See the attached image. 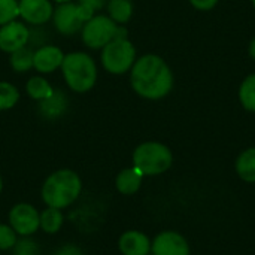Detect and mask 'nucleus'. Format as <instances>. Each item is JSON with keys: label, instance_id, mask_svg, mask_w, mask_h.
I'll return each mask as SVG.
<instances>
[{"label": "nucleus", "instance_id": "1", "mask_svg": "<svg viewBox=\"0 0 255 255\" xmlns=\"http://www.w3.org/2000/svg\"><path fill=\"white\" fill-rule=\"evenodd\" d=\"M131 87L143 99L158 100L166 97L173 88V73L166 61L154 54H148L134 61L131 67Z\"/></svg>", "mask_w": 255, "mask_h": 255}, {"label": "nucleus", "instance_id": "2", "mask_svg": "<svg viewBox=\"0 0 255 255\" xmlns=\"http://www.w3.org/2000/svg\"><path fill=\"white\" fill-rule=\"evenodd\" d=\"M82 182L78 173L61 169L48 176L42 187V200L46 206L63 209L70 206L81 194Z\"/></svg>", "mask_w": 255, "mask_h": 255}, {"label": "nucleus", "instance_id": "3", "mask_svg": "<svg viewBox=\"0 0 255 255\" xmlns=\"http://www.w3.org/2000/svg\"><path fill=\"white\" fill-rule=\"evenodd\" d=\"M61 70L66 84L76 93L91 90L97 81V66L85 52H72L64 55Z\"/></svg>", "mask_w": 255, "mask_h": 255}, {"label": "nucleus", "instance_id": "4", "mask_svg": "<svg viewBox=\"0 0 255 255\" xmlns=\"http://www.w3.org/2000/svg\"><path fill=\"white\" fill-rule=\"evenodd\" d=\"M173 163L172 151L160 142L140 143L133 152V164L143 175H161L170 169Z\"/></svg>", "mask_w": 255, "mask_h": 255}, {"label": "nucleus", "instance_id": "5", "mask_svg": "<svg viewBox=\"0 0 255 255\" xmlns=\"http://www.w3.org/2000/svg\"><path fill=\"white\" fill-rule=\"evenodd\" d=\"M136 61V49L128 39H114L102 48V64L112 75L128 72Z\"/></svg>", "mask_w": 255, "mask_h": 255}, {"label": "nucleus", "instance_id": "6", "mask_svg": "<svg viewBox=\"0 0 255 255\" xmlns=\"http://www.w3.org/2000/svg\"><path fill=\"white\" fill-rule=\"evenodd\" d=\"M118 24L106 15H94L82 27V42L91 48L99 49L112 42L117 36Z\"/></svg>", "mask_w": 255, "mask_h": 255}, {"label": "nucleus", "instance_id": "7", "mask_svg": "<svg viewBox=\"0 0 255 255\" xmlns=\"http://www.w3.org/2000/svg\"><path fill=\"white\" fill-rule=\"evenodd\" d=\"M9 223L16 235L31 236L40 227V214L28 203H19L10 209Z\"/></svg>", "mask_w": 255, "mask_h": 255}, {"label": "nucleus", "instance_id": "8", "mask_svg": "<svg viewBox=\"0 0 255 255\" xmlns=\"http://www.w3.org/2000/svg\"><path fill=\"white\" fill-rule=\"evenodd\" d=\"M52 19L57 31L64 36H72L78 33L79 30H82L85 24V21L81 18L78 3L72 1L58 4V7L52 13Z\"/></svg>", "mask_w": 255, "mask_h": 255}, {"label": "nucleus", "instance_id": "9", "mask_svg": "<svg viewBox=\"0 0 255 255\" xmlns=\"http://www.w3.org/2000/svg\"><path fill=\"white\" fill-rule=\"evenodd\" d=\"M28 28L22 22L10 21L0 27V49L4 52H15L28 43Z\"/></svg>", "mask_w": 255, "mask_h": 255}, {"label": "nucleus", "instance_id": "10", "mask_svg": "<svg viewBox=\"0 0 255 255\" xmlns=\"http://www.w3.org/2000/svg\"><path fill=\"white\" fill-rule=\"evenodd\" d=\"M154 255H190V245L176 232H163L151 244Z\"/></svg>", "mask_w": 255, "mask_h": 255}, {"label": "nucleus", "instance_id": "11", "mask_svg": "<svg viewBox=\"0 0 255 255\" xmlns=\"http://www.w3.org/2000/svg\"><path fill=\"white\" fill-rule=\"evenodd\" d=\"M19 15L24 18V21L40 25L48 22V19L52 16L54 9L49 0H19Z\"/></svg>", "mask_w": 255, "mask_h": 255}, {"label": "nucleus", "instance_id": "12", "mask_svg": "<svg viewBox=\"0 0 255 255\" xmlns=\"http://www.w3.org/2000/svg\"><path fill=\"white\" fill-rule=\"evenodd\" d=\"M64 60V54L60 48L54 45H43L34 51L33 57V67L40 73H51L61 67Z\"/></svg>", "mask_w": 255, "mask_h": 255}, {"label": "nucleus", "instance_id": "13", "mask_svg": "<svg viewBox=\"0 0 255 255\" xmlns=\"http://www.w3.org/2000/svg\"><path fill=\"white\" fill-rule=\"evenodd\" d=\"M118 248L123 255H148L151 251V241L146 235L130 230L121 235Z\"/></svg>", "mask_w": 255, "mask_h": 255}, {"label": "nucleus", "instance_id": "14", "mask_svg": "<svg viewBox=\"0 0 255 255\" xmlns=\"http://www.w3.org/2000/svg\"><path fill=\"white\" fill-rule=\"evenodd\" d=\"M66 108H67V99L61 90H54L48 99L40 100L39 103V112L48 120H55L61 117Z\"/></svg>", "mask_w": 255, "mask_h": 255}, {"label": "nucleus", "instance_id": "15", "mask_svg": "<svg viewBox=\"0 0 255 255\" xmlns=\"http://www.w3.org/2000/svg\"><path fill=\"white\" fill-rule=\"evenodd\" d=\"M142 179L143 173L133 166L120 172V175L115 179V187L121 194H134L140 188Z\"/></svg>", "mask_w": 255, "mask_h": 255}, {"label": "nucleus", "instance_id": "16", "mask_svg": "<svg viewBox=\"0 0 255 255\" xmlns=\"http://www.w3.org/2000/svg\"><path fill=\"white\" fill-rule=\"evenodd\" d=\"M236 172L245 182H255V148L245 149L238 157Z\"/></svg>", "mask_w": 255, "mask_h": 255}, {"label": "nucleus", "instance_id": "17", "mask_svg": "<svg viewBox=\"0 0 255 255\" xmlns=\"http://www.w3.org/2000/svg\"><path fill=\"white\" fill-rule=\"evenodd\" d=\"M108 12L117 24H126L133 15V3L131 0H109Z\"/></svg>", "mask_w": 255, "mask_h": 255}, {"label": "nucleus", "instance_id": "18", "mask_svg": "<svg viewBox=\"0 0 255 255\" xmlns=\"http://www.w3.org/2000/svg\"><path fill=\"white\" fill-rule=\"evenodd\" d=\"M61 226H63V214L60 209L48 206L40 214V229L45 233L54 235L61 229Z\"/></svg>", "mask_w": 255, "mask_h": 255}, {"label": "nucleus", "instance_id": "19", "mask_svg": "<svg viewBox=\"0 0 255 255\" xmlns=\"http://www.w3.org/2000/svg\"><path fill=\"white\" fill-rule=\"evenodd\" d=\"M25 90H27V94L31 99L39 100V102L48 99L52 94V91H54V88L49 85V82L45 78H42V76H33V78H30L28 82H27V85H25Z\"/></svg>", "mask_w": 255, "mask_h": 255}, {"label": "nucleus", "instance_id": "20", "mask_svg": "<svg viewBox=\"0 0 255 255\" xmlns=\"http://www.w3.org/2000/svg\"><path fill=\"white\" fill-rule=\"evenodd\" d=\"M33 57L34 52L30 48L22 46L10 54V66L15 72H27L33 67Z\"/></svg>", "mask_w": 255, "mask_h": 255}, {"label": "nucleus", "instance_id": "21", "mask_svg": "<svg viewBox=\"0 0 255 255\" xmlns=\"http://www.w3.org/2000/svg\"><path fill=\"white\" fill-rule=\"evenodd\" d=\"M239 99L247 111L255 112V73L245 78L239 90Z\"/></svg>", "mask_w": 255, "mask_h": 255}, {"label": "nucleus", "instance_id": "22", "mask_svg": "<svg viewBox=\"0 0 255 255\" xmlns=\"http://www.w3.org/2000/svg\"><path fill=\"white\" fill-rule=\"evenodd\" d=\"M19 93L9 82H0V111H7L16 105Z\"/></svg>", "mask_w": 255, "mask_h": 255}, {"label": "nucleus", "instance_id": "23", "mask_svg": "<svg viewBox=\"0 0 255 255\" xmlns=\"http://www.w3.org/2000/svg\"><path fill=\"white\" fill-rule=\"evenodd\" d=\"M19 15V4L16 0H0V27L13 21Z\"/></svg>", "mask_w": 255, "mask_h": 255}, {"label": "nucleus", "instance_id": "24", "mask_svg": "<svg viewBox=\"0 0 255 255\" xmlns=\"http://www.w3.org/2000/svg\"><path fill=\"white\" fill-rule=\"evenodd\" d=\"M16 244V233L10 226L0 224V250L6 251L13 248Z\"/></svg>", "mask_w": 255, "mask_h": 255}, {"label": "nucleus", "instance_id": "25", "mask_svg": "<svg viewBox=\"0 0 255 255\" xmlns=\"http://www.w3.org/2000/svg\"><path fill=\"white\" fill-rule=\"evenodd\" d=\"M13 250V255H39V247L34 241L31 239H22L16 241Z\"/></svg>", "mask_w": 255, "mask_h": 255}, {"label": "nucleus", "instance_id": "26", "mask_svg": "<svg viewBox=\"0 0 255 255\" xmlns=\"http://www.w3.org/2000/svg\"><path fill=\"white\" fill-rule=\"evenodd\" d=\"M190 1L199 10H209L218 3V0H190Z\"/></svg>", "mask_w": 255, "mask_h": 255}, {"label": "nucleus", "instance_id": "27", "mask_svg": "<svg viewBox=\"0 0 255 255\" xmlns=\"http://www.w3.org/2000/svg\"><path fill=\"white\" fill-rule=\"evenodd\" d=\"M54 255H84L82 254V251L78 248V247H75V245H64V247H61V248H58Z\"/></svg>", "mask_w": 255, "mask_h": 255}, {"label": "nucleus", "instance_id": "28", "mask_svg": "<svg viewBox=\"0 0 255 255\" xmlns=\"http://www.w3.org/2000/svg\"><path fill=\"white\" fill-rule=\"evenodd\" d=\"M78 3L91 7V9L96 12V10H100V9L108 3V0H78Z\"/></svg>", "mask_w": 255, "mask_h": 255}, {"label": "nucleus", "instance_id": "29", "mask_svg": "<svg viewBox=\"0 0 255 255\" xmlns=\"http://www.w3.org/2000/svg\"><path fill=\"white\" fill-rule=\"evenodd\" d=\"M250 55L255 60V39H253V42L250 45Z\"/></svg>", "mask_w": 255, "mask_h": 255}, {"label": "nucleus", "instance_id": "30", "mask_svg": "<svg viewBox=\"0 0 255 255\" xmlns=\"http://www.w3.org/2000/svg\"><path fill=\"white\" fill-rule=\"evenodd\" d=\"M58 4H61V3H67V1H72V0H55Z\"/></svg>", "mask_w": 255, "mask_h": 255}, {"label": "nucleus", "instance_id": "31", "mask_svg": "<svg viewBox=\"0 0 255 255\" xmlns=\"http://www.w3.org/2000/svg\"><path fill=\"white\" fill-rule=\"evenodd\" d=\"M1 188H3V182H1V178H0V193H1Z\"/></svg>", "mask_w": 255, "mask_h": 255}, {"label": "nucleus", "instance_id": "32", "mask_svg": "<svg viewBox=\"0 0 255 255\" xmlns=\"http://www.w3.org/2000/svg\"><path fill=\"white\" fill-rule=\"evenodd\" d=\"M253 4H254V7H255V0H253Z\"/></svg>", "mask_w": 255, "mask_h": 255}]
</instances>
